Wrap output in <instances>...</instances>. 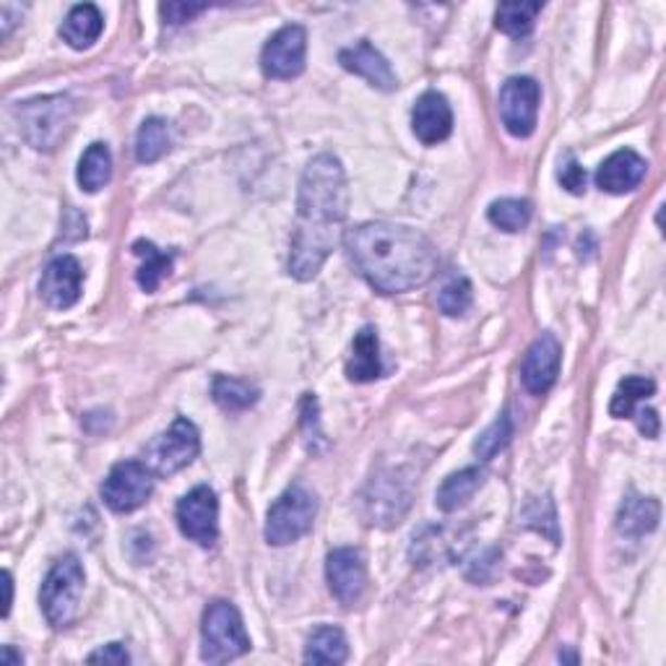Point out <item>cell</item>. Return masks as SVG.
I'll list each match as a JSON object with an SVG mask.
<instances>
[{
    "instance_id": "34",
    "label": "cell",
    "mask_w": 666,
    "mask_h": 666,
    "mask_svg": "<svg viewBox=\"0 0 666 666\" xmlns=\"http://www.w3.org/2000/svg\"><path fill=\"white\" fill-rule=\"evenodd\" d=\"M557 177H560V183H563V188L568 190V193L580 196L586 190V169L580 167L576 160H568L565 167H560Z\"/></svg>"
},
{
    "instance_id": "36",
    "label": "cell",
    "mask_w": 666,
    "mask_h": 666,
    "mask_svg": "<svg viewBox=\"0 0 666 666\" xmlns=\"http://www.w3.org/2000/svg\"><path fill=\"white\" fill-rule=\"evenodd\" d=\"M632 417L638 419V430H641L645 438H658V414L654 409H636Z\"/></svg>"
},
{
    "instance_id": "10",
    "label": "cell",
    "mask_w": 666,
    "mask_h": 666,
    "mask_svg": "<svg viewBox=\"0 0 666 666\" xmlns=\"http://www.w3.org/2000/svg\"><path fill=\"white\" fill-rule=\"evenodd\" d=\"M177 524L190 542L211 546L219 537V503L211 487H196L177 503Z\"/></svg>"
},
{
    "instance_id": "31",
    "label": "cell",
    "mask_w": 666,
    "mask_h": 666,
    "mask_svg": "<svg viewBox=\"0 0 666 666\" xmlns=\"http://www.w3.org/2000/svg\"><path fill=\"white\" fill-rule=\"evenodd\" d=\"M511 438H513L511 414L503 412L498 419L492 422L490 427H487L485 432L479 435L477 443H474V453H477L481 461H490V458L498 456V453L503 451L507 443H511Z\"/></svg>"
},
{
    "instance_id": "38",
    "label": "cell",
    "mask_w": 666,
    "mask_h": 666,
    "mask_svg": "<svg viewBox=\"0 0 666 666\" xmlns=\"http://www.w3.org/2000/svg\"><path fill=\"white\" fill-rule=\"evenodd\" d=\"M0 662H3L5 666H11V664H22L24 658L13 654V651H11V645H5V649H3V654H0Z\"/></svg>"
},
{
    "instance_id": "11",
    "label": "cell",
    "mask_w": 666,
    "mask_h": 666,
    "mask_svg": "<svg viewBox=\"0 0 666 666\" xmlns=\"http://www.w3.org/2000/svg\"><path fill=\"white\" fill-rule=\"evenodd\" d=\"M307 35L302 26H285L268 39L261 52V68L266 78H294L305 71Z\"/></svg>"
},
{
    "instance_id": "1",
    "label": "cell",
    "mask_w": 666,
    "mask_h": 666,
    "mask_svg": "<svg viewBox=\"0 0 666 666\" xmlns=\"http://www.w3.org/2000/svg\"><path fill=\"white\" fill-rule=\"evenodd\" d=\"M349 188L341 162L318 154L307 162L297 196V224L289 253V274L297 281L315 279L344 235Z\"/></svg>"
},
{
    "instance_id": "12",
    "label": "cell",
    "mask_w": 666,
    "mask_h": 666,
    "mask_svg": "<svg viewBox=\"0 0 666 666\" xmlns=\"http://www.w3.org/2000/svg\"><path fill=\"white\" fill-rule=\"evenodd\" d=\"M409 503H412V487H409V479H401V472H388L386 477L373 479L367 487L365 507L373 526L399 524Z\"/></svg>"
},
{
    "instance_id": "16",
    "label": "cell",
    "mask_w": 666,
    "mask_h": 666,
    "mask_svg": "<svg viewBox=\"0 0 666 666\" xmlns=\"http://www.w3.org/2000/svg\"><path fill=\"white\" fill-rule=\"evenodd\" d=\"M645 167H649V162H645L638 151L632 149L615 151V154L606 156L602 167L596 169V186L602 188L604 193L625 196L641 186V180L645 177Z\"/></svg>"
},
{
    "instance_id": "25",
    "label": "cell",
    "mask_w": 666,
    "mask_h": 666,
    "mask_svg": "<svg viewBox=\"0 0 666 666\" xmlns=\"http://www.w3.org/2000/svg\"><path fill=\"white\" fill-rule=\"evenodd\" d=\"M656 393V382L643 375H628V378L619 380L615 395H612L610 414L617 419H630L638 404Z\"/></svg>"
},
{
    "instance_id": "17",
    "label": "cell",
    "mask_w": 666,
    "mask_h": 666,
    "mask_svg": "<svg viewBox=\"0 0 666 666\" xmlns=\"http://www.w3.org/2000/svg\"><path fill=\"white\" fill-rule=\"evenodd\" d=\"M412 128L414 136H417L422 143H427V147L445 141L453 130V112L448 99L438 95V91H425V95L417 99V104H414Z\"/></svg>"
},
{
    "instance_id": "9",
    "label": "cell",
    "mask_w": 666,
    "mask_h": 666,
    "mask_svg": "<svg viewBox=\"0 0 666 666\" xmlns=\"http://www.w3.org/2000/svg\"><path fill=\"white\" fill-rule=\"evenodd\" d=\"M539 84L529 76L507 78L500 89V117L505 130L516 138H529L537 128L539 115Z\"/></svg>"
},
{
    "instance_id": "13",
    "label": "cell",
    "mask_w": 666,
    "mask_h": 666,
    "mask_svg": "<svg viewBox=\"0 0 666 666\" xmlns=\"http://www.w3.org/2000/svg\"><path fill=\"white\" fill-rule=\"evenodd\" d=\"M326 578L328 589L344 606H354L367 589V568L360 550L341 546L334 550L326 560Z\"/></svg>"
},
{
    "instance_id": "37",
    "label": "cell",
    "mask_w": 666,
    "mask_h": 666,
    "mask_svg": "<svg viewBox=\"0 0 666 666\" xmlns=\"http://www.w3.org/2000/svg\"><path fill=\"white\" fill-rule=\"evenodd\" d=\"M3 589H5V604H3V617H9L11 612V602H13V580H11V573L5 570L3 573Z\"/></svg>"
},
{
    "instance_id": "6",
    "label": "cell",
    "mask_w": 666,
    "mask_h": 666,
    "mask_svg": "<svg viewBox=\"0 0 666 666\" xmlns=\"http://www.w3.org/2000/svg\"><path fill=\"white\" fill-rule=\"evenodd\" d=\"M315 513H318V503L305 487L294 485L281 494L276 503L268 507L266 520V542L274 546H287L297 542L300 537L313 529Z\"/></svg>"
},
{
    "instance_id": "33",
    "label": "cell",
    "mask_w": 666,
    "mask_h": 666,
    "mask_svg": "<svg viewBox=\"0 0 666 666\" xmlns=\"http://www.w3.org/2000/svg\"><path fill=\"white\" fill-rule=\"evenodd\" d=\"M206 3H164L162 5V16L167 24H186L190 18L198 16V13L206 11Z\"/></svg>"
},
{
    "instance_id": "27",
    "label": "cell",
    "mask_w": 666,
    "mask_h": 666,
    "mask_svg": "<svg viewBox=\"0 0 666 666\" xmlns=\"http://www.w3.org/2000/svg\"><path fill=\"white\" fill-rule=\"evenodd\" d=\"M211 393L224 412H246L259 401V388L240 378H229V375H216Z\"/></svg>"
},
{
    "instance_id": "35",
    "label": "cell",
    "mask_w": 666,
    "mask_h": 666,
    "mask_svg": "<svg viewBox=\"0 0 666 666\" xmlns=\"http://www.w3.org/2000/svg\"><path fill=\"white\" fill-rule=\"evenodd\" d=\"M89 662L91 664H128L130 656L121 643H110V645H104V649L95 651V654L89 656Z\"/></svg>"
},
{
    "instance_id": "28",
    "label": "cell",
    "mask_w": 666,
    "mask_h": 666,
    "mask_svg": "<svg viewBox=\"0 0 666 666\" xmlns=\"http://www.w3.org/2000/svg\"><path fill=\"white\" fill-rule=\"evenodd\" d=\"M169 143H173L169 125L164 123L162 117H149V121H143L141 130H138L136 160L141 164H151V162L162 160V156L169 151Z\"/></svg>"
},
{
    "instance_id": "20",
    "label": "cell",
    "mask_w": 666,
    "mask_h": 666,
    "mask_svg": "<svg viewBox=\"0 0 666 666\" xmlns=\"http://www.w3.org/2000/svg\"><path fill=\"white\" fill-rule=\"evenodd\" d=\"M102 26H104V18H102V13H99L97 5L81 3V5H76V9H71L68 16H65V22L61 26V35L74 50H87L97 42L99 35H102Z\"/></svg>"
},
{
    "instance_id": "3",
    "label": "cell",
    "mask_w": 666,
    "mask_h": 666,
    "mask_svg": "<svg viewBox=\"0 0 666 666\" xmlns=\"http://www.w3.org/2000/svg\"><path fill=\"white\" fill-rule=\"evenodd\" d=\"M18 130L24 141L37 151H52L74 121V102L65 95L37 97L16 108Z\"/></svg>"
},
{
    "instance_id": "7",
    "label": "cell",
    "mask_w": 666,
    "mask_h": 666,
    "mask_svg": "<svg viewBox=\"0 0 666 666\" xmlns=\"http://www.w3.org/2000/svg\"><path fill=\"white\" fill-rule=\"evenodd\" d=\"M201 451V438H198L196 425L190 419H175L167 432L160 438L151 440L147 448V466L160 477H169V474L186 469Z\"/></svg>"
},
{
    "instance_id": "5",
    "label": "cell",
    "mask_w": 666,
    "mask_h": 666,
    "mask_svg": "<svg viewBox=\"0 0 666 666\" xmlns=\"http://www.w3.org/2000/svg\"><path fill=\"white\" fill-rule=\"evenodd\" d=\"M84 596V568L74 555L58 560L42 583V612L52 628H68L78 617Z\"/></svg>"
},
{
    "instance_id": "19",
    "label": "cell",
    "mask_w": 666,
    "mask_h": 666,
    "mask_svg": "<svg viewBox=\"0 0 666 666\" xmlns=\"http://www.w3.org/2000/svg\"><path fill=\"white\" fill-rule=\"evenodd\" d=\"M382 375L380 341L373 326H365L354 336L352 354L347 360V378L352 382H373Z\"/></svg>"
},
{
    "instance_id": "30",
    "label": "cell",
    "mask_w": 666,
    "mask_h": 666,
    "mask_svg": "<svg viewBox=\"0 0 666 666\" xmlns=\"http://www.w3.org/2000/svg\"><path fill=\"white\" fill-rule=\"evenodd\" d=\"M487 216L503 233H520L531 222V203L520 201V198H500L487 211Z\"/></svg>"
},
{
    "instance_id": "8",
    "label": "cell",
    "mask_w": 666,
    "mask_h": 666,
    "mask_svg": "<svg viewBox=\"0 0 666 666\" xmlns=\"http://www.w3.org/2000/svg\"><path fill=\"white\" fill-rule=\"evenodd\" d=\"M154 492V472L141 461H123L112 466L102 485V498L110 511L130 513L141 507Z\"/></svg>"
},
{
    "instance_id": "22",
    "label": "cell",
    "mask_w": 666,
    "mask_h": 666,
    "mask_svg": "<svg viewBox=\"0 0 666 666\" xmlns=\"http://www.w3.org/2000/svg\"><path fill=\"white\" fill-rule=\"evenodd\" d=\"M481 481H485V472L477 469V466L451 474V477L440 485L438 494H435V503L445 513L458 511V507H464L474 498V492L479 490Z\"/></svg>"
},
{
    "instance_id": "4",
    "label": "cell",
    "mask_w": 666,
    "mask_h": 666,
    "mask_svg": "<svg viewBox=\"0 0 666 666\" xmlns=\"http://www.w3.org/2000/svg\"><path fill=\"white\" fill-rule=\"evenodd\" d=\"M201 658L209 664H224L248 654L250 638L240 612L229 602H211L203 615Z\"/></svg>"
},
{
    "instance_id": "39",
    "label": "cell",
    "mask_w": 666,
    "mask_h": 666,
    "mask_svg": "<svg viewBox=\"0 0 666 666\" xmlns=\"http://www.w3.org/2000/svg\"><path fill=\"white\" fill-rule=\"evenodd\" d=\"M560 658H563V662H578V656L573 654H560Z\"/></svg>"
},
{
    "instance_id": "15",
    "label": "cell",
    "mask_w": 666,
    "mask_h": 666,
    "mask_svg": "<svg viewBox=\"0 0 666 666\" xmlns=\"http://www.w3.org/2000/svg\"><path fill=\"white\" fill-rule=\"evenodd\" d=\"M81 263H78L74 255H61V259H55L45 268L42 281H39V294H42V300L48 302L50 307L68 310L74 307L78 297H81Z\"/></svg>"
},
{
    "instance_id": "32",
    "label": "cell",
    "mask_w": 666,
    "mask_h": 666,
    "mask_svg": "<svg viewBox=\"0 0 666 666\" xmlns=\"http://www.w3.org/2000/svg\"><path fill=\"white\" fill-rule=\"evenodd\" d=\"M438 307L440 313L448 315V318H456V315H464L466 310L472 307V285L466 276H453L448 285L440 289L438 294Z\"/></svg>"
},
{
    "instance_id": "23",
    "label": "cell",
    "mask_w": 666,
    "mask_h": 666,
    "mask_svg": "<svg viewBox=\"0 0 666 666\" xmlns=\"http://www.w3.org/2000/svg\"><path fill=\"white\" fill-rule=\"evenodd\" d=\"M349 656V645L344 632L334 625H323L307 638L305 662L307 664H344Z\"/></svg>"
},
{
    "instance_id": "14",
    "label": "cell",
    "mask_w": 666,
    "mask_h": 666,
    "mask_svg": "<svg viewBox=\"0 0 666 666\" xmlns=\"http://www.w3.org/2000/svg\"><path fill=\"white\" fill-rule=\"evenodd\" d=\"M560 357H563V347L552 334H542L526 352L524 365H520V380H524L526 391L533 395H542L555 386L560 375Z\"/></svg>"
},
{
    "instance_id": "26",
    "label": "cell",
    "mask_w": 666,
    "mask_h": 666,
    "mask_svg": "<svg viewBox=\"0 0 666 666\" xmlns=\"http://www.w3.org/2000/svg\"><path fill=\"white\" fill-rule=\"evenodd\" d=\"M112 177V154L104 143H91L78 162V186L87 193H97Z\"/></svg>"
},
{
    "instance_id": "24",
    "label": "cell",
    "mask_w": 666,
    "mask_h": 666,
    "mask_svg": "<svg viewBox=\"0 0 666 666\" xmlns=\"http://www.w3.org/2000/svg\"><path fill=\"white\" fill-rule=\"evenodd\" d=\"M134 253L141 259V268H138L136 274L138 287H141L143 292H156V287L162 285V279L169 274V268H173V253H162L154 242L147 240H138L134 246Z\"/></svg>"
},
{
    "instance_id": "18",
    "label": "cell",
    "mask_w": 666,
    "mask_h": 666,
    "mask_svg": "<svg viewBox=\"0 0 666 666\" xmlns=\"http://www.w3.org/2000/svg\"><path fill=\"white\" fill-rule=\"evenodd\" d=\"M339 63L344 65L349 74H357L365 78L367 84L380 91H393L399 87V78H395L391 63L380 55L378 50L373 48L367 39L354 45V48H347L339 52Z\"/></svg>"
},
{
    "instance_id": "2",
    "label": "cell",
    "mask_w": 666,
    "mask_h": 666,
    "mask_svg": "<svg viewBox=\"0 0 666 666\" xmlns=\"http://www.w3.org/2000/svg\"><path fill=\"white\" fill-rule=\"evenodd\" d=\"M349 261L380 294H401L425 287L438 272V253L417 229L367 222L344 237Z\"/></svg>"
},
{
    "instance_id": "29",
    "label": "cell",
    "mask_w": 666,
    "mask_h": 666,
    "mask_svg": "<svg viewBox=\"0 0 666 666\" xmlns=\"http://www.w3.org/2000/svg\"><path fill=\"white\" fill-rule=\"evenodd\" d=\"M539 13H542V3H500L494 24L507 37H524L533 29Z\"/></svg>"
},
{
    "instance_id": "21",
    "label": "cell",
    "mask_w": 666,
    "mask_h": 666,
    "mask_svg": "<svg viewBox=\"0 0 666 666\" xmlns=\"http://www.w3.org/2000/svg\"><path fill=\"white\" fill-rule=\"evenodd\" d=\"M662 516V505L654 498H628L617 513V529L625 537H643L654 531Z\"/></svg>"
}]
</instances>
